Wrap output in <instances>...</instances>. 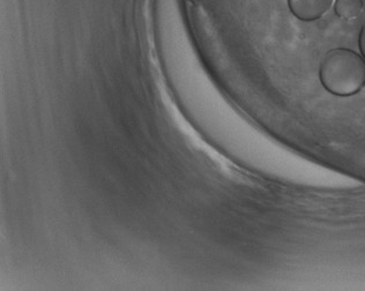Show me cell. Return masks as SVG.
Masks as SVG:
<instances>
[{
  "label": "cell",
  "instance_id": "6da1fadb",
  "mask_svg": "<svg viewBox=\"0 0 365 291\" xmlns=\"http://www.w3.org/2000/svg\"><path fill=\"white\" fill-rule=\"evenodd\" d=\"M319 79L323 87L333 95H355L364 88L365 59L349 49L328 51L319 67Z\"/></svg>",
  "mask_w": 365,
  "mask_h": 291
},
{
  "label": "cell",
  "instance_id": "7a4b0ae2",
  "mask_svg": "<svg viewBox=\"0 0 365 291\" xmlns=\"http://www.w3.org/2000/svg\"><path fill=\"white\" fill-rule=\"evenodd\" d=\"M333 3L334 0H288V6L295 18L310 23L321 19Z\"/></svg>",
  "mask_w": 365,
  "mask_h": 291
},
{
  "label": "cell",
  "instance_id": "3957f363",
  "mask_svg": "<svg viewBox=\"0 0 365 291\" xmlns=\"http://www.w3.org/2000/svg\"><path fill=\"white\" fill-rule=\"evenodd\" d=\"M334 11L339 18L354 20L361 16L363 11L362 0H335Z\"/></svg>",
  "mask_w": 365,
  "mask_h": 291
},
{
  "label": "cell",
  "instance_id": "277c9868",
  "mask_svg": "<svg viewBox=\"0 0 365 291\" xmlns=\"http://www.w3.org/2000/svg\"><path fill=\"white\" fill-rule=\"evenodd\" d=\"M359 45L361 54H362L363 58L365 59V23L363 25L362 29H361V32H359Z\"/></svg>",
  "mask_w": 365,
  "mask_h": 291
}]
</instances>
